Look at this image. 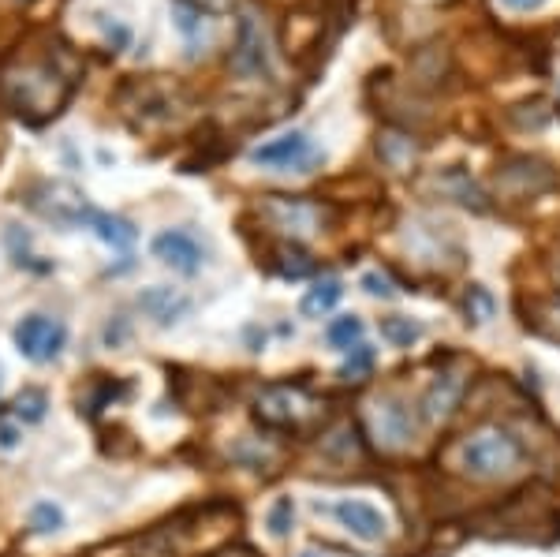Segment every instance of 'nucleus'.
Here are the masks:
<instances>
[{"label":"nucleus","instance_id":"nucleus-1","mask_svg":"<svg viewBox=\"0 0 560 557\" xmlns=\"http://www.w3.org/2000/svg\"><path fill=\"white\" fill-rule=\"evenodd\" d=\"M75 90V68L53 42L19 49L0 64V105L27 124H45L68 105Z\"/></svg>","mask_w":560,"mask_h":557},{"label":"nucleus","instance_id":"nucleus-2","mask_svg":"<svg viewBox=\"0 0 560 557\" xmlns=\"http://www.w3.org/2000/svg\"><path fill=\"white\" fill-rule=\"evenodd\" d=\"M523 468V445L501 427H482L463 442V472L478 483H501Z\"/></svg>","mask_w":560,"mask_h":557},{"label":"nucleus","instance_id":"nucleus-3","mask_svg":"<svg viewBox=\"0 0 560 557\" xmlns=\"http://www.w3.org/2000/svg\"><path fill=\"white\" fill-rule=\"evenodd\" d=\"M258 214L266 217L269 225L292 240H303V236H314L322 232L329 221H333V210L325 202L314 199H292V195H266L258 202Z\"/></svg>","mask_w":560,"mask_h":557},{"label":"nucleus","instance_id":"nucleus-4","mask_svg":"<svg viewBox=\"0 0 560 557\" xmlns=\"http://www.w3.org/2000/svg\"><path fill=\"white\" fill-rule=\"evenodd\" d=\"M258 415L273 427H310L318 419V400L299 386H266L258 393Z\"/></svg>","mask_w":560,"mask_h":557},{"label":"nucleus","instance_id":"nucleus-5","mask_svg":"<svg viewBox=\"0 0 560 557\" xmlns=\"http://www.w3.org/2000/svg\"><path fill=\"white\" fill-rule=\"evenodd\" d=\"M251 161L254 165H266V169H280V172H310V165H318L322 154L310 146V139L303 131H292V135H280V139H269V143L254 146Z\"/></svg>","mask_w":560,"mask_h":557},{"label":"nucleus","instance_id":"nucleus-6","mask_svg":"<svg viewBox=\"0 0 560 557\" xmlns=\"http://www.w3.org/2000/svg\"><path fill=\"white\" fill-rule=\"evenodd\" d=\"M557 184V172L549 169L546 161L538 158H508L497 169V191L504 195H512V199H534V195H542L549 187Z\"/></svg>","mask_w":560,"mask_h":557},{"label":"nucleus","instance_id":"nucleus-7","mask_svg":"<svg viewBox=\"0 0 560 557\" xmlns=\"http://www.w3.org/2000/svg\"><path fill=\"white\" fill-rule=\"evenodd\" d=\"M64 341H68V329L45 315H30L15 326V348L27 359H34V363H45V359L60 356Z\"/></svg>","mask_w":560,"mask_h":557},{"label":"nucleus","instance_id":"nucleus-8","mask_svg":"<svg viewBox=\"0 0 560 557\" xmlns=\"http://www.w3.org/2000/svg\"><path fill=\"white\" fill-rule=\"evenodd\" d=\"M30 210H38L45 221H56V225H83L90 202L68 184H42L38 195H30Z\"/></svg>","mask_w":560,"mask_h":557},{"label":"nucleus","instance_id":"nucleus-9","mask_svg":"<svg viewBox=\"0 0 560 557\" xmlns=\"http://www.w3.org/2000/svg\"><path fill=\"white\" fill-rule=\"evenodd\" d=\"M232 68H236L239 75H262V72H269L266 38H262V27L254 23L251 15H243V19H239L236 49H232Z\"/></svg>","mask_w":560,"mask_h":557},{"label":"nucleus","instance_id":"nucleus-10","mask_svg":"<svg viewBox=\"0 0 560 557\" xmlns=\"http://www.w3.org/2000/svg\"><path fill=\"white\" fill-rule=\"evenodd\" d=\"M154 255L161 258L165 266H172V270H180V273H195L198 266H202V247H198V240L191 232H183V229L161 232L154 240Z\"/></svg>","mask_w":560,"mask_h":557},{"label":"nucleus","instance_id":"nucleus-11","mask_svg":"<svg viewBox=\"0 0 560 557\" xmlns=\"http://www.w3.org/2000/svg\"><path fill=\"white\" fill-rule=\"evenodd\" d=\"M370 427H374V438L385 449H400V445L411 442V419L396 400H378L370 408Z\"/></svg>","mask_w":560,"mask_h":557},{"label":"nucleus","instance_id":"nucleus-12","mask_svg":"<svg viewBox=\"0 0 560 557\" xmlns=\"http://www.w3.org/2000/svg\"><path fill=\"white\" fill-rule=\"evenodd\" d=\"M131 90L139 94V113L146 120H168V116L176 113V105H180V86L168 83L165 75H157V79L142 86H131Z\"/></svg>","mask_w":560,"mask_h":557},{"label":"nucleus","instance_id":"nucleus-13","mask_svg":"<svg viewBox=\"0 0 560 557\" xmlns=\"http://www.w3.org/2000/svg\"><path fill=\"white\" fill-rule=\"evenodd\" d=\"M336 520H340L351 535H359L363 543H378L381 535H385V516H381L374 505H366V501H340V505H336Z\"/></svg>","mask_w":560,"mask_h":557},{"label":"nucleus","instance_id":"nucleus-14","mask_svg":"<svg viewBox=\"0 0 560 557\" xmlns=\"http://www.w3.org/2000/svg\"><path fill=\"white\" fill-rule=\"evenodd\" d=\"M422 187H437V195H445V199L463 202V206H475V210H486V202H482V191H478V184L460 169V165L434 172V176H430V180H426Z\"/></svg>","mask_w":560,"mask_h":557},{"label":"nucleus","instance_id":"nucleus-15","mask_svg":"<svg viewBox=\"0 0 560 557\" xmlns=\"http://www.w3.org/2000/svg\"><path fill=\"white\" fill-rule=\"evenodd\" d=\"M378 154L389 169L407 172V169H415V161H419V143H415L411 131H381Z\"/></svg>","mask_w":560,"mask_h":557},{"label":"nucleus","instance_id":"nucleus-16","mask_svg":"<svg viewBox=\"0 0 560 557\" xmlns=\"http://www.w3.org/2000/svg\"><path fill=\"white\" fill-rule=\"evenodd\" d=\"M83 225L86 229H94L101 236V240L109 243V247H120V251H127L131 243H135V225L131 221H124V217H116V214H105V210H86V217H83Z\"/></svg>","mask_w":560,"mask_h":557},{"label":"nucleus","instance_id":"nucleus-17","mask_svg":"<svg viewBox=\"0 0 560 557\" xmlns=\"http://www.w3.org/2000/svg\"><path fill=\"white\" fill-rule=\"evenodd\" d=\"M139 307L146 311L150 318H157L161 326H168V322H176V318L191 307V300L187 296H180V292H172V288H146L139 296Z\"/></svg>","mask_w":560,"mask_h":557},{"label":"nucleus","instance_id":"nucleus-18","mask_svg":"<svg viewBox=\"0 0 560 557\" xmlns=\"http://www.w3.org/2000/svg\"><path fill=\"white\" fill-rule=\"evenodd\" d=\"M460 393H463L460 378H456V374H441L434 386H430V393L422 397V415H426V419H445V415L456 408Z\"/></svg>","mask_w":560,"mask_h":557},{"label":"nucleus","instance_id":"nucleus-19","mask_svg":"<svg viewBox=\"0 0 560 557\" xmlns=\"http://www.w3.org/2000/svg\"><path fill=\"white\" fill-rule=\"evenodd\" d=\"M340 296H344V285H340V281H333V277H329V281H318V285L303 296L299 311L310 318H318V315H325V311H333L336 303H340Z\"/></svg>","mask_w":560,"mask_h":557},{"label":"nucleus","instance_id":"nucleus-20","mask_svg":"<svg viewBox=\"0 0 560 557\" xmlns=\"http://www.w3.org/2000/svg\"><path fill=\"white\" fill-rule=\"evenodd\" d=\"M445 68H448L445 45H441V49H437V45H426V49L415 53V79H419V83H434V79H441Z\"/></svg>","mask_w":560,"mask_h":557},{"label":"nucleus","instance_id":"nucleus-21","mask_svg":"<svg viewBox=\"0 0 560 557\" xmlns=\"http://www.w3.org/2000/svg\"><path fill=\"white\" fill-rule=\"evenodd\" d=\"M381 337H385L389 344H396V348H411V344L422 337V326L419 322H411V318L392 315L381 322Z\"/></svg>","mask_w":560,"mask_h":557},{"label":"nucleus","instance_id":"nucleus-22","mask_svg":"<svg viewBox=\"0 0 560 557\" xmlns=\"http://www.w3.org/2000/svg\"><path fill=\"white\" fill-rule=\"evenodd\" d=\"M277 273L280 277H288V281L310 277V273H314V258L303 255L299 247H280L277 251Z\"/></svg>","mask_w":560,"mask_h":557},{"label":"nucleus","instance_id":"nucleus-23","mask_svg":"<svg viewBox=\"0 0 560 557\" xmlns=\"http://www.w3.org/2000/svg\"><path fill=\"white\" fill-rule=\"evenodd\" d=\"M359 337H363V318L355 315L336 318L333 326L325 329V341L333 344V348H344V352H348L351 344H359Z\"/></svg>","mask_w":560,"mask_h":557},{"label":"nucleus","instance_id":"nucleus-24","mask_svg":"<svg viewBox=\"0 0 560 557\" xmlns=\"http://www.w3.org/2000/svg\"><path fill=\"white\" fill-rule=\"evenodd\" d=\"M45 408H49V400H45L42 389H23L19 397H15V415L23 419V423H42L45 419Z\"/></svg>","mask_w":560,"mask_h":557},{"label":"nucleus","instance_id":"nucleus-25","mask_svg":"<svg viewBox=\"0 0 560 557\" xmlns=\"http://www.w3.org/2000/svg\"><path fill=\"white\" fill-rule=\"evenodd\" d=\"M508 116H512L516 128H523V131H542L549 124V109L542 101H523L516 109H508Z\"/></svg>","mask_w":560,"mask_h":557},{"label":"nucleus","instance_id":"nucleus-26","mask_svg":"<svg viewBox=\"0 0 560 557\" xmlns=\"http://www.w3.org/2000/svg\"><path fill=\"white\" fill-rule=\"evenodd\" d=\"M463 307H467V315H471V322H490L493 311H497V303H493V296L486 292L482 285H471L467 288V296H463Z\"/></svg>","mask_w":560,"mask_h":557},{"label":"nucleus","instance_id":"nucleus-27","mask_svg":"<svg viewBox=\"0 0 560 557\" xmlns=\"http://www.w3.org/2000/svg\"><path fill=\"white\" fill-rule=\"evenodd\" d=\"M60 524H64V513L56 509L53 501H42V505H34V513H30V528H34V531L49 535V531H60Z\"/></svg>","mask_w":560,"mask_h":557},{"label":"nucleus","instance_id":"nucleus-28","mask_svg":"<svg viewBox=\"0 0 560 557\" xmlns=\"http://www.w3.org/2000/svg\"><path fill=\"white\" fill-rule=\"evenodd\" d=\"M292 520H295V505L292 498H280L273 509H269V531L277 535V539H284L288 531H292Z\"/></svg>","mask_w":560,"mask_h":557},{"label":"nucleus","instance_id":"nucleus-29","mask_svg":"<svg viewBox=\"0 0 560 557\" xmlns=\"http://www.w3.org/2000/svg\"><path fill=\"white\" fill-rule=\"evenodd\" d=\"M374 367V348L370 344H355V356L344 363V378H363Z\"/></svg>","mask_w":560,"mask_h":557},{"label":"nucleus","instance_id":"nucleus-30","mask_svg":"<svg viewBox=\"0 0 560 557\" xmlns=\"http://www.w3.org/2000/svg\"><path fill=\"white\" fill-rule=\"evenodd\" d=\"M542 326H546V333L560 337V296H553V300L542 307Z\"/></svg>","mask_w":560,"mask_h":557},{"label":"nucleus","instance_id":"nucleus-31","mask_svg":"<svg viewBox=\"0 0 560 557\" xmlns=\"http://www.w3.org/2000/svg\"><path fill=\"white\" fill-rule=\"evenodd\" d=\"M363 288L370 292V296H392L389 277H381V273H366V277H363Z\"/></svg>","mask_w":560,"mask_h":557},{"label":"nucleus","instance_id":"nucleus-32","mask_svg":"<svg viewBox=\"0 0 560 557\" xmlns=\"http://www.w3.org/2000/svg\"><path fill=\"white\" fill-rule=\"evenodd\" d=\"M508 12H542L546 0H501Z\"/></svg>","mask_w":560,"mask_h":557},{"label":"nucleus","instance_id":"nucleus-33","mask_svg":"<svg viewBox=\"0 0 560 557\" xmlns=\"http://www.w3.org/2000/svg\"><path fill=\"white\" fill-rule=\"evenodd\" d=\"M210 557H258V554H254L251 546H224V550H217Z\"/></svg>","mask_w":560,"mask_h":557},{"label":"nucleus","instance_id":"nucleus-34","mask_svg":"<svg viewBox=\"0 0 560 557\" xmlns=\"http://www.w3.org/2000/svg\"><path fill=\"white\" fill-rule=\"evenodd\" d=\"M19 442V430L15 427H0V449H12Z\"/></svg>","mask_w":560,"mask_h":557},{"label":"nucleus","instance_id":"nucleus-35","mask_svg":"<svg viewBox=\"0 0 560 557\" xmlns=\"http://www.w3.org/2000/svg\"><path fill=\"white\" fill-rule=\"evenodd\" d=\"M202 12H221V8H228V0H195Z\"/></svg>","mask_w":560,"mask_h":557},{"label":"nucleus","instance_id":"nucleus-36","mask_svg":"<svg viewBox=\"0 0 560 557\" xmlns=\"http://www.w3.org/2000/svg\"><path fill=\"white\" fill-rule=\"evenodd\" d=\"M303 557H314V554H303Z\"/></svg>","mask_w":560,"mask_h":557},{"label":"nucleus","instance_id":"nucleus-37","mask_svg":"<svg viewBox=\"0 0 560 557\" xmlns=\"http://www.w3.org/2000/svg\"><path fill=\"white\" fill-rule=\"evenodd\" d=\"M23 4H30V0H23Z\"/></svg>","mask_w":560,"mask_h":557}]
</instances>
